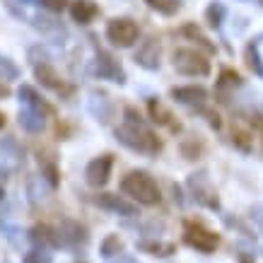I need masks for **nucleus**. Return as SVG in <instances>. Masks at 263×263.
I'll list each match as a JSON object with an SVG mask.
<instances>
[{
	"instance_id": "obj_1",
	"label": "nucleus",
	"mask_w": 263,
	"mask_h": 263,
	"mask_svg": "<svg viewBox=\"0 0 263 263\" xmlns=\"http://www.w3.org/2000/svg\"><path fill=\"white\" fill-rule=\"evenodd\" d=\"M116 138L126 147L143 152V155H157L162 150V140L152 133V128L145 123L143 116L133 106H128L123 111V123L116 128Z\"/></svg>"
},
{
	"instance_id": "obj_2",
	"label": "nucleus",
	"mask_w": 263,
	"mask_h": 263,
	"mask_svg": "<svg viewBox=\"0 0 263 263\" xmlns=\"http://www.w3.org/2000/svg\"><path fill=\"white\" fill-rule=\"evenodd\" d=\"M121 191L130 196L143 205H157L160 203V186L147 172H130L121 179Z\"/></svg>"
},
{
	"instance_id": "obj_3",
	"label": "nucleus",
	"mask_w": 263,
	"mask_h": 263,
	"mask_svg": "<svg viewBox=\"0 0 263 263\" xmlns=\"http://www.w3.org/2000/svg\"><path fill=\"white\" fill-rule=\"evenodd\" d=\"M174 68L186 78H205L210 75V61L196 48H176L174 51Z\"/></svg>"
},
{
	"instance_id": "obj_4",
	"label": "nucleus",
	"mask_w": 263,
	"mask_h": 263,
	"mask_svg": "<svg viewBox=\"0 0 263 263\" xmlns=\"http://www.w3.org/2000/svg\"><path fill=\"white\" fill-rule=\"evenodd\" d=\"M183 241L191 249H196V251H203V254H213L220 247V237H217L215 232H210L208 227H203L200 222H186V227H183Z\"/></svg>"
},
{
	"instance_id": "obj_5",
	"label": "nucleus",
	"mask_w": 263,
	"mask_h": 263,
	"mask_svg": "<svg viewBox=\"0 0 263 263\" xmlns=\"http://www.w3.org/2000/svg\"><path fill=\"white\" fill-rule=\"evenodd\" d=\"M106 39L119 48H130L138 41V24L128 17H116L106 24Z\"/></svg>"
},
{
	"instance_id": "obj_6",
	"label": "nucleus",
	"mask_w": 263,
	"mask_h": 263,
	"mask_svg": "<svg viewBox=\"0 0 263 263\" xmlns=\"http://www.w3.org/2000/svg\"><path fill=\"white\" fill-rule=\"evenodd\" d=\"M189 189H191L196 203H200L203 208H210V210H217V208H220V198H217L215 189L208 181L205 172H198V174L189 176Z\"/></svg>"
},
{
	"instance_id": "obj_7",
	"label": "nucleus",
	"mask_w": 263,
	"mask_h": 263,
	"mask_svg": "<svg viewBox=\"0 0 263 263\" xmlns=\"http://www.w3.org/2000/svg\"><path fill=\"white\" fill-rule=\"evenodd\" d=\"M92 72H95L97 78H102V80H111V82H119V85L126 82L123 68H121L119 61H116L111 53H106V51H97V58H95V63H92Z\"/></svg>"
},
{
	"instance_id": "obj_8",
	"label": "nucleus",
	"mask_w": 263,
	"mask_h": 263,
	"mask_svg": "<svg viewBox=\"0 0 263 263\" xmlns=\"http://www.w3.org/2000/svg\"><path fill=\"white\" fill-rule=\"evenodd\" d=\"M111 167H114L111 155H99V157H95V160L87 164V169H85V179H87L89 186L99 189V186H104V183L109 181Z\"/></svg>"
},
{
	"instance_id": "obj_9",
	"label": "nucleus",
	"mask_w": 263,
	"mask_h": 263,
	"mask_svg": "<svg viewBox=\"0 0 263 263\" xmlns=\"http://www.w3.org/2000/svg\"><path fill=\"white\" fill-rule=\"evenodd\" d=\"M162 58V46L155 36H147L145 41H140V46L136 51V63L145 70H157Z\"/></svg>"
},
{
	"instance_id": "obj_10",
	"label": "nucleus",
	"mask_w": 263,
	"mask_h": 263,
	"mask_svg": "<svg viewBox=\"0 0 263 263\" xmlns=\"http://www.w3.org/2000/svg\"><path fill=\"white\" fill-rule=\"evenodd\" d=\"M34 75H36V80L44 85V87L48 89H53V92H61V95H70L72 87L70 85H65L63 78L56 72V68L51 63H39V65H34Z\"/></svg>"
},
{
	"instance_id": "obj_11",
	"label": "nucleus",
	"mask_w": 263,
	"mask_h": 263,
	"mask_svg": "<svg viewBox=\"0 0 263 263\" xmlns=\"http://www.w3.org/2000/svg\"><path fill=\"white\" fill-rule=\"evenodd\" d=\"M87 230L82 227L80 222L75 220H61V227H58V244H65V247H80V244H87Z\"/></svg>"
},
{
	"instance_id": "obj_12",
	"label": "nucleus",
	"mask_w": 263,
	"mask_h": 263,
	"mask_svg": "<svg viewBox=\"0 0 263 263\" xmlns=\"http://www.w3.org/2000/svg\"><path fill=\"white\" fill-rule=\"evenodd\" d=\"M169 95L174 97L179 104H186V106H193V109H203L208 102V89L205 87H196V85H186V87H172Z\"/></svg>"
},
{
	"instance_id": "obj_13",
	"label": "nucleus",
	"mask_w": 263,
	"mask_h": 263,
	"mask_svg": "<svg viewBox=\"0 0 263 263\" xmlns=\"http://www.w3.org/2000/svg\"><path fill=\"white\" fill-rule=\"evenodd\" d=\"M17 95H20V99H22L24 104H27V109H34V111H39L41 116H53V114H56V109H53L32 85H22Z\"/></svg>"
},
{
	"instance_id": "obj_14",
	"label": "nucleus",
	"mask_w": 263,
	"mask_h": 263,
	"mask_svg": "<svg viewBox=\"0 0 263 263\" xmlns=\"http://www.w3.org/2000/svg\"><path fill=\"white\" fill-rule=\"evenodd\" d=\"M95 203L104 210H111V213H119V215H138V208L133 203H128L123 200L121 196L116 193H102V196H97Z\"/></svg>"
},
{
	"instance_id": "obj_15",
	"label": "nucleus",
	"mask_w": 263,
	"mask_h": 263,
	"mask_svg": "<svg viewBox=\"0 0 263 263\" xmlns=\"http://www.w3.org/2000/svg\"><path fill=\"white\" fill-rule=\"evenodd\" d=\"M97 15H99V8L95 0H75L70 5V17L78 24H89Z\"/></svg>"
},
{
	"instance_id": "obj_16",
	"label": "nucleus",
	"mask_w": 263,
	"mask_h": 263,
	"mask_svg": "<svg viewBox=\"0 0 263 263\" xmlns=\"http://www.w3.org/2000/svg\"><path fill=\"white\" fill-rule=\"evenodd\" d=\"M17 121H20L22 130H27V133H41L44 130V116L39 111H34V109H22Z\"/></svg>"
},
{
	"instance_id": "obj_17",
	"label": "nucleus",
	"mask_w": 263,
	"mask_h": 263,
	"mask_svg": "<svg viewBox=\"0 0 263 263\" xmlns=\"http://www.w3.org/2000/svg\"><path fill=\"white\" fill-rule=\"evenodd\" d=\"M181 34H183V36H189L191 41H196L198 46H203V48L208 51V53H215V44H213V41L208 39L205 34H203V29H200V27H198L196 22L183 24V27H181Z\"/></svg>"
},
{
	"instance_id": "obj_18",
	"label": "nucleus",
	"mask_w": 263,
	"mask_h": 263,
	"mask_svg": "<svg viewBox=\"0 0 263 263\" xmlns=\"http://www.w3.org/2000/svg\"><path fill=\"white\" fill-rule=\"evenodd\" d=\"M29 237H32L36 244H41V249L44 247H56L58 244V234L51 230L48 224H36V227H32Z\"/></svg>"
},
{
	"instance_id": "obj_19",
	"label": "nucleus",
	"mask_w": 263,
	"mask_h": 263,
	"mask_svg": "<svg viewBox=\"0 0 263 263\" xmlns=\"http://www.w3.org/2000/svg\"><path fill=\"white\" fill-rule=\"evenodd\" d=\"M34 27H36L41 34H46V36H65L63 24L56 22V20H48V17H36V20H34Z\"/></svg>"
},
{
	"instance_id": "obj_20",
	"label": "nucleus",
	"mask_w": 263,
	"mask_h": 263,
	"mask_svg": "<svg viewBox=\"0 0 263 263\" xmlns=\"http://www.w3.org/2000/svg\"><path fill=\"white\" fill-rule=\"evenodd\" d=\"M138 249L145 251V254H152V256H172L176 251L174 244H162V241H140Z\"/></svg>"
},
{
	"instance_id": "obj_21",
	"label": "nucleus",
	"mask_w": 263,
	"mask_h": 263,
	"mask_svg": "<svg viewBox=\"0 0 263 263\" xmlns=\"http://www.w3.org/2000/svg\"><path fill=\"white\" fill-rule=\"evenodd\" d=\"M150 116H152V121L155 123H162V126H172V128H176L174 123H172V111L169 109H164L160 102H155V99H150Z\"/></svg>"
},
{
	"instance_id": "obj_22",
	"label": "nucleus",
	"mask_w": 263,
	"mask_h": 263,
	"mask_svg": "<svg viewBox=\"0 0 263 263\" xmlns=\"http://www.w3.org/2000/svg\"><path fill=\"white\" fill-rule=\"evenodd\" d=\"M147 5H150L152 10H157L160 15H176L179 10H181V0H145Z\"/></svg>"
},
{
	"instance_id": "obj_23",
	"label": "nucleus",
	"mask_w": 263,
	"mask_h": 263,
	"mask_svg": "<svg viewBox=\"0 0 263 263\" xmlns=\"http://www.w3.org/2000/svg\"><path fill=\"white\" fill-rule=\"evenodd\" d=\"M224 17H227V8H224L222 3H210L205 8V20L210 27H220V24L224 22Z\"/></svg>"
},
{
	"instance_id": "obj_24",
	"label": "nucleus",
	"mask_w": 263,
	"mask_h": 263,
	"mask_svg": "<svg viewBox=\"0 0 263 263\" xmlns=\"http://www.w3.org/2000/svg\"><path fill=\"white\" fill-rule=\"evenodd\" d=\"M92 97H95L97 102H99V106H97V104H89V111L95 114V116L102 121V123H106V121H109V116H111V111H114L111 104H109V99H106L104 95H97V92H95Z\"/></svg>"
},
{
	"instance_id": "obj_25",
	"label": "nucleus",
	"mask_w": 263,
	"mask_h": 263,
	"mask_svg": "<svg viewBox=\"0 0 263 263\" xmlns=\"http://www.w3.org/2000/svg\"><path fill=\"white\" fill-rule=\"evenodd\" d=\"M20 78V68H17L10 58L0 56V82H10Z\"/></svg>"
},
{
	"instance_id": "obj_26",
	"label": "nucleus",
	"mask_w": 263,
	"mask_h": 263,
	"mask_svg": "<svg viewBox=\"0 0 263 263\" xmlns=\"http://www.w3.org/2000/svg\"><path fill=\"white\" fill-rule=\"evenodd\" d=\"M247 63L251 65V70H254L256 75L263 78V61H261V56H258V44H256V41H251L247 46Z\"/></svg>"
},
{
	"instance_id": "obj_27",
	"label": "nucleus",
	"mask_w": 263,
	"mask_h": 263,
	"mask_svg": "<svg viewBox=\"0 0 263 263\" xmlns=\"http://www.w3.org/2000/svg\"><path fill=\"white\" fill-rule=\"evenodd\" d=\"M232 143L237 145L241 152H249V150H251L254 138H251V133H249V130H244V128H234V130H232Z\"/></svg>"
},
{
	"instance_id": "obj_28",
	"label": "nucleus",
	"mask_w": 263,
	"mask_h": 263,
	"mask_svg": "<svg viewBox=\"0 0 263 263\" xmlns=\"http://www.w3.org/2000/svg\"><path fill=\"white\" fill-rule=\"evenodd\" d=\"M121 249H123V241L119 239V234H109L102 241V256H114V254H119Z\"/></svg>"
},
{
	"instance_id": "obj_29",
	"label": "nucleus",
	"mask_w": 263,
	"mask_h": 263,
	"mask_svg": "<svg viewBox=\"0 0 263 263\" xmlns=\"http://www.w3.org/2000/svg\"><path fill=\"white\" fill-rule=\"evenodd\" d=\"M22 263H53V256L46 249H32L29 254H24Z\"/></svg>"
},
{
	"instance_id": "obj_30",
	"label": "nucleus",
	"mask_w": 263,
	"mask_h": 263,
	"mask_svg": "<svg viewBox=\"0 0 263 263\" xmlns=\"http://www.w3.org/2000/svg\"><path fill=\"white\" fill-rule=\"evenodd\" d=\"M200 152H203V143H196V140H183L181 143V155L186 160H198Z\"/></svg>"
},
{
	"instance_id": "obj_31",
	"label": "nucleus",
	"mask_w": 263,
	"mask_h": 263,
	"mask_svg": "<svg viewBox=\"0 0 263 263\" xmlns=\"http://www.w3.org/2000/svg\"><path fill=\"white\" fill-rule=\"evenodd\" d=\"M220 87H239L241 85V75L239 72L230 70V68H224L222 72H220V82H217Z\"/></svg>"
},
{
	"instance_id": "obj_32",
	"label": "nucleus",
	"mask_w": 263,
	"mask_h": 263,
	"mask_svg": "<svg viewBox=\"0 0 263 263\" xmlns=\"http://www.w3.org/2000/svg\"><path fill=\"white\" fill-rule=\"evenodd\" d=\"M36 5H41V8L51 10V12H61V10H65V5H68V0H39Z\"/></svg>"
},
{
	"instance_id": "obj_33",
	"label": "nucleus",
	"mask_w": 263,
	"mask_h": 263,
	"mask_svg": "<svg viewBox=\"0 0 263 263\" xmlns=\"http://www.w3.org/2000/svg\"><path fill=\"white\" fill-rule=\"evenodd\" d=\"M200 114L208 119V123L213 128H220V116H217V111H213V109H200Z\"/></svg>"
},
{
	"instance_id": "obj_34",
	"label": "nucleus",
	"mask_w": 263,
	"mask_h": 263,
	"mask_svg": "<svg viewBox=\"0 0 263 263\" xmlns=\"http://www.w3.org/2000/svg\"><path fill=\"white\" fill-rule=\"evenodd\" d=\"M116 263H138V261H136V258H130V256H121Z\"/></svg>"
},
{
	"instance_id": "obj_35",
	"label": "nucleus",
	"mask_w": 263,
	"mask_h": 263,
	"mask_svg": "<svg viewBox=\"0 0 263 263\" xmlns=\"http://www.w3.org/2000/svg\"><path fill=\"white\" fill-rule=\"evenodd\" d=\"M10 95V89L5 87V85H3V82H0V99H3V97H8Z\"/></svg>"
},
{
	"instance_id": "obj_36",
	"label": "nucleus",
	"mask_w": 263,
	"mask_h": 263,
	"mask_svg": "<svg viewBox=\"0 0 263 263\" xmlns=\"http://www.w3.org/2000/svg\"><path fill=\"white\" fill-rule=\"evenodd\" d=\"M239 263H254V261H251L247 254H239Z\"/></svg>"
},
{
	"instance_id": "obj_37",
	"label": "nucleus",
	"mask_w": 263,
	"mask_h": 263,
	"mask_svg": "<svg viewBox=\"0 0 263 263\" xmlns=\"http://www.w3.org/2000/svg\"><path fill=\"white\" fill-rule=\"evenodd\" d=\"M5 198V183H3V179H0V200Z\"/></svg>"
},
{
	"instance_id": "obj_38",
	"label": "nucleus",
	"mask_w": 263,
	"mask_h": 263,
	"mask_svg": "<svg viewBox=\"0 0 263 263\" xmlns=\"http://www.w3.org/2000/svg\"><path fill=\"white\" fill-rule=\"evenodd\" d=\"M20 3H27V5H36L39 0H20Z\"/></svg>"
},
{
	"instance_id": "obj_39",
	"label": "nucleus",
	"mask_w": 263,
	"mask_h": 263,
	"mask_svg": "<svg viewBox=\"0 0 263 263\" xmlns=\"http://www.w3.org/2000/svg\"><path fill=\"white\" fill-rule=\"evenodd\" d=\"M5 230H8V224H5L3 220H0V232H5Z\"/></svg>"
},
{
	"instance_id": "obj_40",
	"label": "nucleus",
	"mask_w": 263,
	"mask_h": 263,
	"mask_svg": "<svg viewBox=\"0 0 263 263\" xmlns=\"http://www.w3.org/2000/svg\"><path fill=\"white\" fill-rule=\"evenodd\" d=\"M5 126V116H3V114H0V128Z\"/></svg>"
},
{
	"instance_id": "obj_41",
	"label": "nucleus",
	"mask_w": 263,
	"mask_h": 263,
	"mask_svg": "<svg viewBox=\"0 0 263 263\" xmlns=\"http://www.w3.org/2000/svg\"><path fill=\"white\" fill-rule=\"evenodd\" d=\"M5 263H10V261H5Z\"/></svg>"
},
{
	"instance_id": "obj_42",
	"label": "nucleus",
	"mask_w": 263,
	"mask_h": 263,
	"mask_svg": "<svg viewBox=\"0 0 263 263\" xmlns=\"http://www.w3.org/2000/svg\"><path fill=\"white\" fill-rule=\"evenodd\" d=\"M261 3H263V0H261Z\"/></svg>"
}]
</instances>
